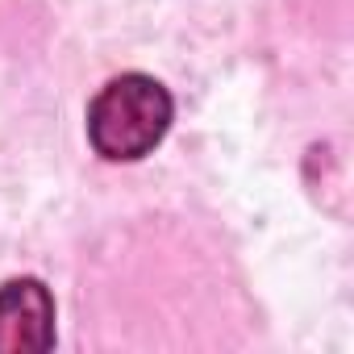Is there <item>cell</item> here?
<instances>
[{"mask_svg":"<svg viewBox=\"0 0 354 354\" xmlns=\"http://www.w3.org/2000/svg\"><path fill=\"white\" fill-rule=\"evenodd\" d=\"M171 129V92L150 75H117L88 104V142L109 162L150 154Z\"/></svg>","mask_w":354,"mask_h":354,"instance_id":"obj_1","label":"cell"},{"mask_svg":"<svg viewBox=\"0 0 354 354\" xmlns=\"http://www.w3.org/2000/svg\"><path fill=\"white\" fill-rule=\"evenodd\" d=\"M55 346V300L42 279L0 288V354H42Z\"/></svg>","mask_w":354,"mask_h":354,"instance_id":"obj_2","label":"cell"}]
</instances>
